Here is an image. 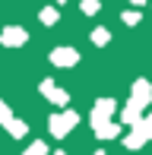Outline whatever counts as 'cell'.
Returning a JSON list of instances; mask_svg holds the SVG:
<instances>
[{
	"instance_id": "6da1fadb",
	"label": "cell",
	"mask_w": 152,
	"mask_h": 155,
	"mask_svg": "<svg viewBox=\"0 0 152 155\" xmlns=\"http://www.w3.org/2000/svg\"><path fill=\"white\" fill-rule=\"evenodd\" d=\"M133 127H136V130L130 133L127 139H124V143H127V149H140V146H143V143H146V139L152 136V124H149V120H146V124H140V120H136Z\"/></svg>"
},
{
	"instance_id": "3957f363",
	"label": "cell",
	"mask_w": 152,
	"mask_h": 155,
	"mask_svg": "<svg viewBox=\"0 0 152 155\" xmlns=\"http://www.w3.org/2000/svg\"><path fill=\"white\" fill-rule=\"evenodd\" d=\"M111 111H114V101H111V98L98 101V104H95V114H92V124H95V127H98V124H105L108 117H111Z\"/></svg>"
},
{
	"instance_id": "ba28073f",
	"label": "cell",
	"mask_w": 152,
	"mask_h": 155,
	"mask_svg": "<svg viewBox=\"0 0 152 155\" xmlns=\"http://www.w3.org/2000/svg\"><path fill=\"white\" fill-rule=\"evenodd\" d=\"M22 155H48V146H45V143H32Z\"/></svg>"
},
{
	"instance_id": "5b68a950",
	"label": "cell",
	"mask_w": 152,
	"mask_h": 155,
	"mask_svg": "<svg viewBox=\"0 0 152 155\" xmlns=\"http://www.w3.org/2000/svg\"><path fill=\"white\" fill-rule=\"evenodd\" d=\"M95 133H98L101 139H114V136H117V127L105 120V124H98V127H95Z\"/></svg>"
},
{
	"instance_id": "52a82bcc",
	"label": "cell",
	"mask_w": 152,
	"mask_h": 155,
	"mask_svg": "<svg viewBox=\"0 0 152 155\" xmlns=\"http://www.w3.org/2000/svg\"><path fill=\"white\" fill-rule=\"evenodd\" d=\"M6 130H10L13 136H25V124H22V120H10V124H6Z\"/></svg>"
},
{
	"instance_id": "277c9868",
	"label": "cell",
	"mask_w": 152,
	"mask_h": 155,
	"mask_svg": "<svg viewBox=\"0 0 152 155\" xmlns=\"http://www.w3.org/2000/svg\"><path fill=\"white\" fill-rule=\"evenodd\" d=\"M41 89H45V95L51 98V101H57V104H64V101H67V95L60 92V89H54L51 82H45V86H41Z\"/></svg>"
},
{
	"instance_id": "8fae6325",
	"label": "cell",
	"mask_w": 152,
	"mask_h": 155,
	"mask_svg": "<svg viewBox=\"0 0 152 155\" xmlns=\"http://www.w3.org/2000/svg\"><path fill=\"white\" fill-rule=\"evenodd\" d=\"M149 124H152V114H149Z\"/></svg>"
},
{
	"instance_id": "7a4b0ae2",
	"label": "cell",
	"mask_w": 152,
	"mask_h": 155,
	"mask_svg": "<svg viewBox=\"0 0 152 155\" xmlns=\"http://www.w3.org/2000/svg\"><path fill=\"white\" fill-rule=\"evenodd\" d=\"M76 124V114H70V111H67V114H54L51 117V133L57 139H64L67 133H70V127Z\"/></svg>"
},
{
	"instance_id": "8992f818",
	"label": "cell",
	"mask_w": 152,
	"mask_h": 155,
	"mask_svg": "<svg viewBox=\"0 0 152 155\" xmlns=\"http://www.w3.org/2000/svg\"><path fill=\"white\" fill-rule=\"evenodd\" d=\"M54 60H57L60 67H67V63L76 60V54H73V51H57V54H54Z\"/></svg>"
},
{
	"instance_id": "7c38bea8",
	"label": "cell",
	"mask_w": 152,
	"mask_h": 155,
	"mask_svg": "<svg viewBox=\"0 0 152 155\" xmlns=\"http://www.w3.org/2000/svg\"><path fill=\"white\" fill-rule=\"evenodd\" d=\"M95 155H101V152H95Z\"/></svg>"
},
{
	"instance_id": "9c48e42d",
	"label": "cell",
	"mask_w": 152,
	"mask_h": 155,
	"mask_svg": "<svg viewBox=\"0 0 152 155\" xmlns=\"http://www.w3.org/2000/svg\"><path fill=\"white\" fill-rule=\"evenodd\" d=\"M10 120H13V117H10V108L0 101V124H10Z\"/></svg>"
},
{
	"instance_id": "30bf717a",
	"label": "cell",
	"mask_w": 152,
	"mask_h": 155,
	"mask_svg": "<svg viewBox=\"0 0 152 155\" xmlns=\"http://www.w3.org/2000/svg\"><path fill=\"white\" fill-rule=\"evenodd\" d=\"M54 155H67V152H54Z\"/></svg>"
}]
</instances>
